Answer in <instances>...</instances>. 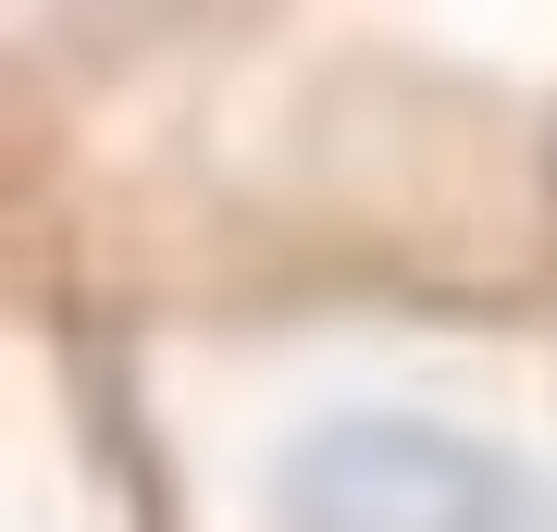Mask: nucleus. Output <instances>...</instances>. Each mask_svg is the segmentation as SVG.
<instances>
[{"label":"nucleus","instance_id":"f257e3e1","mask_svg":"<svg viewBox=\"0 0 557 532\" xmlns=\"http://www.w3.org/2000/svg\"><path fill=\"white\" fill-rule=\"evenodd\" d=\"M285 434L248 532H557V421L458 372H322Z\"/></svg>","mask_w":557,"mask_h":532}]
</instances>
